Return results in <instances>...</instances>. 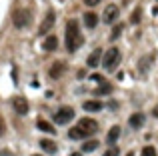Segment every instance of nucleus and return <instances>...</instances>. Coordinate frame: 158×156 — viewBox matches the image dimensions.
<instances>
[{
	"mask_svg": "<svg viewBox=\"0 0 158 156\" xmlns=\"http://www.w3.org/2000/svg\"><path fill=\"white\" fill-rule=\"evenodd\" d=\"M96 130H98V122L96 120H92V118H80L78 124L68 130V136L72 138V140H80V138L92 136Z\"/></svg>",
	"mask_w": 158,
	"mask_h": 156,
	"instance_id": "obj_1",
	"label": "nucleus"
},
{
	"mask_svg": "<svg viewBox=\"0 0 158 156\" xmlns=\"http://www.w3.org/2000/svg\"><path fill=\"white\" fill-rule=\"evenodd\" d=\"M80 44H82L80 28H78L76 20H68V22H66V50L74 52Z\"/></svg>",
	"mask_w": 158,
	"mask_h": 156,
	"instance_id": "obj_2",
	"label": "nucleus"
},
{
	"mask_svg": "<svg viewBox=\"0 0 158 156\" xmlns=\"http://www.w3.org/2000/svg\"><path fill=\"white\" fill-rule=\"evenodd\" d=\"M104 58H102V66H104V70H114L116 66L120 64V60H122V54H120L118 48H108V52H104Z\"/></svg>",
	"mask_w": 158,
	"mask_h": 156,
	"instance_id": "obj_3",
	"label": "nucleus"
},
{
	"mask_svg": "<svg viewBox=\"0 0 158 156\" xmlns=\"http://www.w3.org/2000/svg\"><path fill=\"white\" fill-rule=\"evenodd\" d=\"M72 118H74V108H70V106H62L54 114V122L56 124H68Z\"/></svg>",
	"mask_w": 158,
	"mask_h": 156,
	"instance_id": "obj_4",
	"label": "nucleus"
},
{
	"mask_svg": "<svg viewBox=\"0 0 158 156\" xmlns=\"http://www.w3.org/2000/svg\"><path fill=\"white\" fill-rule=\"evenodd\" d=\"M12 20H14V26L16 28H24L26 24H30V12L24 10V8H18V10H14Z\"/></svg>",
	"mask_w": 158,
	"mask_h": 156,
	"instance_id": "obj_5",
	"label": "nucleus"
},
{
	"mask_svg": "<svg viewBox=\"0 0 158 156\" xmlns=\"http://www.w3.org/2000/svg\"><path fill=\"white\" fill-rule=\"evenodd\" d=\"M154 58H156L154 52H148L144 58H140V62H138V72H140V76H146V74H148V70H150Z\"/></svg>",
	"mask_w": 158,
	"mask_h": 156,
	"instance_id": "obj_6",
	"label": "nucleus"
},
{
	"mask_svg": "<svg viewBox=\"0 0 158 156\" xmlns=\"http://www.w3.org/2000/svg\"><path fill=\"white\" fill-rule=\"evenodd\" d=\"M118 14H120L118 6H116V4H108L106 10H104V14H102V20H104L106 24H114L116 18H118Z\"/></svg>",
	"mask_w": 158,
	"mask_h": 156,
	"instance_id": "obj_7",
	"label": "nucleus"
},
{
	"mask_svg": "<svg viewBox=\"0 0 158 156\" xmlns=\"http://www.w3.org/2000/svg\"><path fill=\"white\" fill-rule=\"evenodd\" d=\"M54 18H56V16H54V12H52V10H48V14H46V18H44V22L40 24V28H38V34H40V36L46 34V32L54 26Z\"/></svg>",
	"mask_w": 158,
	"mask_h": 156,
	"instance_id": "obj_8",
	"label": "nucleus"
},
{
	"mask_svg": "<svg viewBox=\"0 0 158 156\" xmlns=\"http://www.w3.org/2000/svg\"><path fill=\"white\" fill-rule=\"evenodd\" d=\"M12 106H14V110H16L18 114H26V112H28V102L24 100L22 96H16L14 100H12Z\"/></svg>",
	"mask_w": 158,
	"mask_h": 156,
	"instance_id": "obj_9",
	"label": "nucleus"
},
{
	"mask_svg": "<svg viewBox=\"0 0 158 156\" xmlns=\"http://www.w3.org/2000/svg\"><path fill=\"white\" fill-rule=\"evenodd\" d=\"M64 68H66V64L64 62H54L52 66H50V78H60L62 74H64Z\"/></svg>",
	"mask_w": 158,
	"mask_h": 156,
	"instance_id": "obj_10",
	"label": "nucleus"
},
{
	"mask_svg": "<svg viewBox=\"0 0 158 156\" xmlns=\"http://www.w3.org/2000/svg\"><path fill=\"white\" fill-rule=\"evenodd\" d=\"M82 108H84L86 112H98V110H102V102L100 100H86L84 104H82Z\"/></svg>",
	"mask_w": 158,
	"mask_h": 156,
	"instance_id": "obj_11",
	"label": "nucleus"
},
{
	"mask_svg": "<svg viewBox=\"0 0 158 156\" xmlns=\"http://www.w3.org/2000/svg\"><path fill=\"white\" fill-rule=\"evenodd\" d=\"M100 56H102V50H100V48H96V50H94L92 54L88 56V60H86V64H88L90 68L98 66V62H100Z\"/></svg>",
	"mask_w": 158,
	"mask_h": 156,
	"instance_id": "obj_12",
	"label": "nucleus"
},
{
	"mask_svg": "<svg viewBox=\"0 0 158 156\" xmlns=\"http://www.w3.org/2000/svg\"><path fill=\"white\" fill-rule=\"evenodd\" d=\"M128 122H130L132 128H140V126L144 124V114H142V112H134V114L130 116V120H128Z\"/></svg>",
	"mask_w": 158,
	"mask_h": 156,
	"instance_id": "obj_13",
	"label": "nucleus"
},
{
	"mask_svg": "<svg viewBox=\"0 0 158 156\" xmlns=\"http://www.w3.org/2000/svg\"><path fill=\"white\" fill-rule=\"evenodd\" d=\"M118 136H120V126H112V128H110V132L106 134V142L112 146L116 140H118Z\"/></svg>",
	"mask_w": 158,
	"mask_h": 156,
	"instance_id": "obj_14",
	"label": "nucleus"
},
{
	"mask_svg": "<svg viewBox=\"0 0 158 156\" xmlns=\"http://www.w3.org/2000/svg\"><path fill=\"white\" fill-rule=\"evenodd\" d=\"M84 24L88 28H96L98 24V16L94 14V12H84Z\"/></svg>",
	"mask_w": 158,
	"mask_h": 156,
	"instance_id": "obj_15",
	"label": "nucleus"
},
{
	"mask_svg": "<svg viewBox=\"0 0 158 156\" xmlns=\"http://www.w3.org/2000/svg\"><path fill=\"white\" fill-rule=\"evenodd\" d=\"M56 46H58V38L56 36H46V40H44V50L52 52V50H56Z\"/></svg>",
	"mask_w": 158,
	"mask_h": 156,
	"instance_id": "obj_16",
	"label": "nucleus"
},
{
	"mask_svg": "<svg viewBox=\"0 0 158 156\" xmlns=\"http://www.w3.org/2000/svg\"><path fill=\"white\" fill-rule=\"evenodd\" d=\"M40 146H42V150H46V152H50V154L56 152V144H54L52 140H48V138H42V140H40Z\"/></svg>",
	"mask_w": 158,
	"mask_h": 156,
	"instance_id": "obj_17",
	"label": "nucleus"
},
{
	"mask_svg": "<svg viewBox=\"0 0 158 156\" xmlns=\"http://www.w3.org/2000/svg\"><path fill=\"white\" fill-rule=\"evenodd\" d=\"M96 148H98V140H96V138H92V140H86L84 144H82V152H94Z\"/></svg>",
	"mask_w": 158,
	"mask_h": 156,
	"instance_id": "obj_18",
	"label": "nucleus"
},
{
	"mask_svg": "<svg viewBox=\"0 0 158 156\" xmlns=\"http://www.w3.org/2000/svg\"><path fill=\"white\" fill-rule=\"evenodd\" d=\"M36 126H38L40 130H42V132H48V134H54V126L50 124V122H46V120H42V118H40L38 122H36Z\"/></svg>",
	"mask_w": 158,
	"mask_h": 156,
	"instance_id": "obj_19",
	"label": "nucleus"
},
{
	"mask_svg": "<svg viewBox=\"0 0 158 156\" xmlns=\"http://www.w3.org/2000/svg\"><path fill=\"white\" fill-rule=\"evenodd\" d=\"M112 92V86L110 84H106V82H102L100 86H98L96 90H94V94H96V96H102V94H110Z\"/></svg>",
	"mask_w": 158,
	"mask_h": 156,
	"instance_id": "obj_20",
	"label": "nucleus"
},
{
	"mask_svg": "<svg viewBox=\"0 0 158 156\" xmlns=\"http://www.w3.org/2000/svg\"><path fill=\"white\" fill-rule=\"evenodd\" d=\"M140 16H142V10H140V8H136V10L132 12V16H130V22L132 24H138L140 22Z\"/></svg>",
	"mask_w": 158,
	"mask_h": 156,
	"instance_id": "obj_21",
	"label": "nucleus"
},
{
	"mask_svg": "<svg viewBox=\"0 0 158 156\" xmlns=\"http://www.w3.org/2000/svg\"><path fill=\"white\" fill-rule=\"evenodd\" d=\"M142 156H158V154H156V150L152 148V146H144V148H142Z\"/></svg>",
	"mask_w": 158,
	"mask_h": 156,
	"instance_id": "obj_22",
	"label": "nucleus"
},
{
	"mask_svg": "<svg viewBox=\"0 0 158 156\" xmlns=\"http://www.w3.org/2000/svg\"><path fill=\"white\" fill-rule=\"evenodd\" d=\"M120 32H122V24H116L114 28H112V40H116L120 36Z\"/></svg>",
	"mask_w": 158,
	"mask_h": 156,
	"instance_id": "obj_23",
	"label": "nucleus"
},
{
	"mask_svg": "<svg viewBox=\"0 0 158 156\" xmlns=\"http://www.w3.org/2000/svg\"><path fill=\"white\" fill-rule=\"evenodd\" d=\"M118 154H120V150L116 148V146H110V148L104 152V156H118Z\"/></svg>",
	"mask_w": 158,
	"mask_h": 156,
	"instance_id": "obj_24",
	"label": "nucleus"
},
{
	"mask_svg": "<svg viewBox=\"0 0 158 156\" xmlns=\"http://www.w3.org/2000/svg\"><path fill=\"white\" fill-rule=\"evenodd\" d=\"M92 80H94V82H100V84H102V82H104V78H102L100 74H92Z\"/></svg>",
	"mask_w": 158,
	"mask_h": 156,
	"instance_id": "obj_25",
	"label": "nucleus"
},
{
	"mask_svg": "<svg viewBox=\"0 0 158 156\" xmlns=\"http://www.w3.org/2000/svg\"><path fill=\"white\" fill-rule=\"evenodd\" d=\"M84 2H86V6H96L100 0H84Z\"/></svg>",
	"mask_w": 158,
	"mask_h": 156,
	"instance_id": "obj_26",
	"label": "nucleus"
},
{
	"mask_svg": "<svg viewBox=\"0 0 158 156\" xmlns=\"http://www.w3.org/2000/svg\"><path fill=\"white\" fill-rule=\"evenodd\" d=\"M152 116H154V118H158V104L154 106V108H152Z\"/></svg>",
	"mask_w": 158,
	"mask_h": 156,
	"instance_id": "obj_27",
	"label": "nucleus"
},
{
	"mask_svg": "<svg viewBox=\"0 0 158 156\" xmlns=\"http://www.w3.org/2000/svg\"><path fill=\"white\" fill-rule=\"evenodd\" d=\"M2 132H4V124H2V118H0V136H2Z\"/></svg>",
	"mask_w": 158,
	"mask_h": 156,
	"instance_id": "obj_28",
	"label": "nucleus"
},
{
	"mask_svg": "<svg viewBox=\"0 0 158 156\" xmlns=\"http://www.w3.org/2000/svg\"><path fill=\"white\" fill-rule=\"evenodd\" d=\"M152 12H154V14H158V6H154V8H152Z\"/></svg>",
	"mask_w": 158,
	"mask_h": 156,
	"instance_id": "obj_29",
	"label": "nucleus"
},
{
	"mask_svg": "<svg viewBox=\"0 0 158 156\" xmlns=\"http://www.w3.org/2000/svg\"><path fill=\"white\" fill-rule=\"evenodd\" d=\"M70 156H80V152H74V154H70Z\"/></svg>",
	"mask_w": 158,
	"mask_h": 156,
	"instance_id": "obj_30",
	"label": "nucleus"
},
{
	"mask_svg": "<svg viewBox=\"0 0 158 156\" xmlns=\"http://www.w3.org/2000/svg\"><path fill=\"white\" fill-rule=\"evenodd\" d=\"M32 156H40V154H32Z\"/></svg>",
	"mask_w": 158,
	"mask_h": 156,
	"instance_id": "obj_31",
	"label": "nucleus"
}]
</instances>
